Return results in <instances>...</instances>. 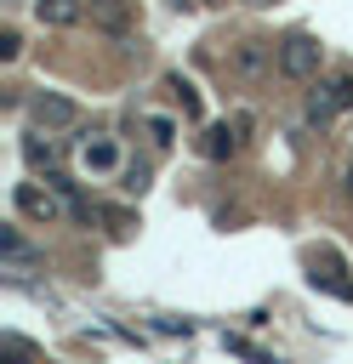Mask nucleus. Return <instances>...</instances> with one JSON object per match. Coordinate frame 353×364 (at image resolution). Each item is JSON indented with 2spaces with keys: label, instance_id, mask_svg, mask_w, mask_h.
Returning <instances> with one entry per match:
<instances>
[{
  "label": "nucleus",
  "instance_id": "1",
  "mask_svg": "<svg viewBox=\"0 0 353 364\" xmlns=\"http://www.w3.org/2000/svg\"><path fill=\"white\" fill-rule=\"evenodd\" d=\"M347 108H353V68H336L325 85L307 91V125H319V131H325L336 114H347Z\"/></svg>",
  "mask_w": 353,
  "mask_h": 364
},
{
  "label": "nucleus",
  "instance_id": "2",
  "mask_svg": "<svg viewBox=\"0 0 353 364\" xmlns=\"http://www.w3.org/2000/svg\"><path fill=\"white\" fill-rule=\"evenodd\" d=\"M319 63H325V46H319L313 34H302V28H296V34H285V40H279V74H285V80H313V74H319Z\"/></svg>",
  "mask_w": 353,
  "mask_h": 364
},
{
  "label": "nucleus",
  "instance_id": "3",
  "mask_svg": "<svg viewBox=\"0 0 353 364\" xmlns=\"http://www.w3.org/2000/svg\"><path fill=\"white\" fill-rule=\"evenodd\" d=\"M11 205H17V216H28V222H63V216H68V199H63L51 182H46V188H40V182H17V188H11Z\"/></svg>",
  "mask_w": 353,
  "mask_h": 364
},
{
  "label": "nucleus",
  "instance_id": "4",
  "mask_svg": "<svg viewBox=\"0 0 353 364\" xmlns=\"http://www.w3.org/2000/svg\"><path fill=\"white\" fill-rule=\"evenodd\" d=\"M28 119H34L40 131H63V125L80 119V108H74L63 91H34V97H28Z\"/></svg>",
  "mask_w": 353,
  "mask_h": 364
},
{
  "label": "nucleus",
  "instance_id": "5",
  "mask_svg": "<svg viewBox=\"0 0 353 364\" xmlns=\"http://www.w3.org/2000/svg\"><path fill=\"white\" fill-rule=\"evenodd\" d=\"M268 68H279V46H268V40H239L233 46V74L239 80H262Z\"/></svg>",
  "mask_w": 353,
  "mask_h": 364
},
{
  "label": "nucleus",
  "instance_id": "6",
  "mask_svg": "<svg viewBox=\"0 0 353 364\" xmlns=\"http://www.w3.org/2000/svg\"><path fill=\"white\" fill-rule=\"evenodd\" d=\"M80 165L97 171V176L120 171V142H114L108 131H85V136H80Z\"/></svg>",
  "mask_w": 353,
  "mask_h": 364
},
{
  "label": "nucleus",
  "instance_id": "7",
  "mask_svg": "<svg viewBox=\"0 0 353 364\" xmlns=\"http://www.w3.org/2000/svg\"><path fill=\"white\" fill-rule=\"evenodd\" d=\"M319 290H330V296H342V301H353V279H347V262L336 256V250H319L313 256V273H307Z\"/></svg>",
  "mask_w": 353,
  "mask_h": 364
},
{
  "label": "nucleus",
  "instance_id": "8",
  "mask_svg": "<svg viewBox=\"0 0 353 364\" xmlns=\"http://www.w3.org/2000/svg\"><path fill=\"white\" fill-rule=\"evenodd\" d=\"M0 256H6V273H28V267H40V250L23 239V228H17V222H6V228H0Z\"/></svg>",
  "mask_w": 353,
  "mask_h": 364
},
{
  "label": "nucleus",
  "instance_id": "9",
  "mask_svg": "<svg viewBox=\"0 0 353 364\" xmlns=\"http://www.w3.org/2000/svg\"><path fill=\"white\" fill-rule=\"evenodd\" d=\"M239 142H245V136H239V125H233V119H216V125H205L199 154H205V159H233V154H239Z\"/></svg>",
  "mask_w": 353,
  "mask_h": 364
},
{
  "label": "nucleus",
  "instance_id": "10",
  "mask_svg": "<svg viewBox=\"0 0 353 364\" xmlns=\"http://www.w3.org/2000/svg\"><path fill=\"white\" fill-rule=\"evenodd\" d=\"M17 148H23V159H28L34 171H46V176L57 171V142H51L40 125H34V131H23V142H17Z\"/></svg>",
  "mask_w": 353,
  "mask_h": 364
},
{
  "label": "nucleus",
  "instance_id": "11",
  "mask_svg": "<svg viewBox=\"0 0 353 364\" xmlns=\"http://www.w3.org/2000/svg\"><path fill=\"white\" fill-rule=\"evenodd\" d=\"M34 17L46 28H74L85 17V0H34Z\"/></svg>",
  "mask_w": 353,
  "mask_h": 364
},
{
  "label": "nucleus",
  "instance_id": "12",
  "mask_svg": "<svg viewBox=\"0 0 353 364\" xmlns=\"http://www.w3.org/2000/svg\"><path fill=\"white\" fill-rule=\"evenodd\" d=\"M165 85H171V97L182 102V114H188V119H199V114H205V102H199V91H194V80H182V74H171Z\"/></svg>",
  "mask_w": 353,
  "mask_h": 364
},
{
  "label": "nucleus",
  "instance_id": "13",
  "mask_svg": "<svg viewBox=\"0 0 353 364\" xmlns=\"http://www.w3.org/2000/svg\"><path fill=\"white\" fill-rule=\"evenodd\" d=\"M125 6H131V0H97L91 17H97L102 28H125Z\"/></svg>",
  "mask_w": 353,
  "mask_h": 364
},
{
  "label": "nucleus",
  "instance_id": "14",
  "mask_svg": "<svg viewBox=\"0 0 353 364\" xmlns=\"http://www.w3.org/2000/svg\"><path fill=\"white\" fill-rule=\"evenodd\" d=\"M222 341H228V353H239V358H251V364H279L273 353H262V347H256V341H245V336H222Z\"/></svg>",
  "mask_w": 353,
  "mask_h": 364
},
{
  "label": "nucleus",
  "instance_id": "15",
  "mask_svg": "<svg viewBox=\"0 0 353 364\" xmlns=\"http://www.w3.org/2000/svg\"><path fill=\"white\" fill-rule=\"evenodd\" d=\"M0 364H34V347H28L23 336H6V341H0Z\"/></svg>",
  "mask_w": 353,
  "mask_h": 364
},
{
  "label": "nucleus",
  "instance_id": "16",
  "mask_svg": "<svg viewBox=\"0 0 353 364\" xmlns=\"http://www.w3.org/2000/svg\"><path fill=\"white\" fill-rule=\"evenodd\" d=\"M17 51H23V34L17 28H0V63H17Z\"/></svg>",
  "mask_w": 353,
  "mask_h": 364
},
{
  "label": "nucleus",
  "instance_id": "17",
  "mask_svg": "<svg viewBox=\"0 0 353 364\" xmlns=\"http://www.w3.org/2000/svg\"><path fill=\"white\" fill-rule=\"evenodd\" d=\"M148 131H154V148H171V131H176V125H171L165 114H154V119H148Z\"/></svg>",
  "mask_w": 353,
  "mask_h": 364
},
{
  "label": "nucleus",
  "instance_id": "18",
  "mask_svg": "<svg viewBox=\"0 0 353 364\" xmlns=\"http://www.w3.org/2000/svg\"><path fill=\"white\" fill-rule=\"evenodd\" d=\"M142 188H148V171L131 165V171H125V193H142Z\"/></svg>",
  "mask_w": 353,
  "mask_h": 364
},
{
  "label": "nucleus",
  "instance_id": "19",
  "mask_svg": "<svg viewBox=\"0 0 353 364\" xmlns=\"http://www.w3.org/2000/svg\"><path fill=\"white\" fill-rule=\"evenodd\" d=\"M171 6H176V11H194V0H171Z\"/></svg>",
  "mask_w": 353,
  "mask_h": 364
},
{
  "label": "nucleus",
  "instance_id": "20",
  "mask_svg": "<svg viewBox=\"0 0 353 364\" xmlns=\"http://www.w3.org/2000/svg\"><path fill=\"white\" fill-rule=\"evenodd\" d=\"M245 6H279V0H245Z\"/></svg>",
  "mask_w": 353,
  "mask_h": 364
},
{
  "label": "nucleus",
  "instance_id": "21",
  "mask_svg": "<svg viewBox=\"0 0 353 364\" xmlns=\"http://www.w3.org/2000/svg\"><path fill=\"white\" fill-rule=\"evenodd\" d=\"M347 182H353V171H347Z\"/></svg>",
  "mask_w": 353,
  "mask_h": 364
}]
</instances>
